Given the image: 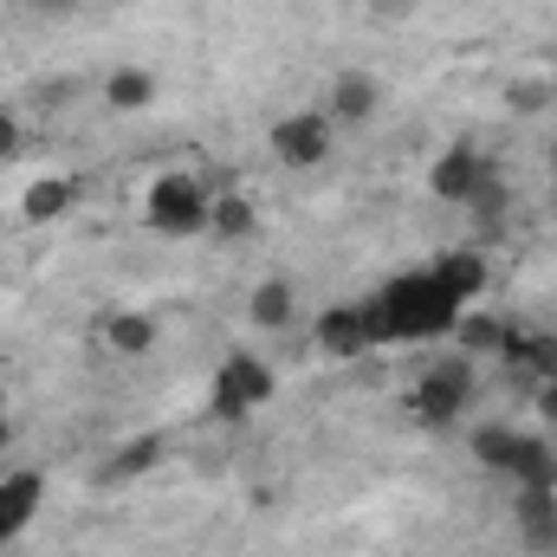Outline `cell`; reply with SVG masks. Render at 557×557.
I'll return each mask as SVG.
<instances>
[{
  "label": "cell",
  "instance_id": "cell-2",
  "mask_svg": "<svg viewBox=\"0 0 557 557\" xmlns=\"http://www.w3.org/2000/svg\"><path fill=\"white\" fill-rule=\"evenodd\" d=\"M473 389H480V357H467V350H447L441 363H428V370L416 376V396H409V409H416L421 428H454V421L467 416Z\"/></svg>",
  "mask_w": 557,
  "mask_h": 557
},
{
  "label": "cell",
  "instance_id": "cell-6",
  "mask_svg": "<svg viewBox=\"0 0 557 557\" xmlns=\"http://www.w3.org/2000/svg\"><path fill=\"white\" fill-rule=\"evenodd\" d=\"M273 156L285 169H318L331 156V117L324 111H292L273 124Z\"/></svg>",
  "mask_w": 557,
  "mask_h": 557
},
{
  "label": "cell",
  "instance_id": "cell-29",
  "mask_svg": "<svg viewBox=\"0 0 557 557\" xmlns=\"http://www.w3.org/2000/svg\"><path fill=\"white\" fill-rule=\"evenodd\" d=\"M0 416H7V383H0Z\"/></svg>",
  "mask_w": 557,
  "mask_h": 557
},
{
  "label": "cell",
  "instance_id": "cell-24",
  "mask_svg": "<svg viewBox=\"0 0 557 557\" xmlns=\"http://www.w3.org/2000/svg\"><path fill=\"white\" fill-rule=\"evenodd\" d=\"M506 104H512V111H545V104H552V91H545V85H512V91H506Z\"/></svg>",
  "mask_w": 557,
  "mask_h": 557
},
{
  "label": "cell",
  "instance_id": "cell-22",
  "mask_svg": "<svg viewBox=\"0 0 557 557\" xmlns=\"http://www.w3.org/2000/svg\"><path fill=\"white\" fill-rule=\"evenodd\" d=\"M499 344H506V324L499 318H460L454 324V350H467V357H480V350L493 357Z\"/></svg>",
  "mask_w": 557,
  "mask_h": 557
},
{
  "label": "cell",
  "instance_id": "cell-23",
  "mask_svg": "<svg viewBox=\"0 0 557 557\" xmlns=\"http://www.w3.org/2000/svg\"><path fill=\"white\" fill-rule=\"evenodd\" d=\"M20 149H26V131H20V117H13V111L0 104V162H13Z\"/></svg>",
  "mask_w": 557,
  "mask_h": 557
},
{
  "label": "cell",
  "instance_id": "cell-26",
  "mask_svg": "<svg viewBox=\"0 0 557 557\" xmlns=\"http://www.w3.org/2000/svg\"><path fill=\"white\" fill-rule=\"evenodd\" d=\"M363 7H370V13H383V20H403L416 0H363Z\"/></svg>",
  "mask_w": 557,
  "mask_h": 557
},
{
  "label": "cell",
  "instance_id": "cell-4",
  "mask_svg": "<svg viewBox=\"0 0 557 557\" xmlns=\"http://www.w3.org/2000/svg\"><path fill=\"white\" fill-rule=\"evenodd\" d=\"M278 396V376L267 357H253V350H234L221 370H214V416L221 421H240L253 416V409H267Z\"/></svg>",
  "mask_w": 557,
  "mask_h": 557
},
{
  "label": "cell",
  "instance_id": "cell-17",
  "mask_svg": "<svg viewBox=\"0 0 557 557\" xmlns=\"http://www.w3.org/2000/svg\"><path fill=\"white\" fill-rule=\"evenodd\" d=\"M208 227L221 234V240H253V227H260V214H253V201L247 195H214V208H208Z\"/></svg>",
  "mask_w": 557,
  "mask_h": 557
},
{
  "label": "cell",
  "instance_id": "cell-8",
  "mask_svg": "<svg viewBox=\"0 0 557 557\" xmlns=\"http://www.w3.org/2000/svg\"><path fill=\"white\" fill-rule=\"evenodd\" d=\"M512 519H519V539L532 552H557V486H519Z\"/></svg>",
  "mask_w": 557,
  "mask_h": 557
},
{
  "label": "cell",
  "instance_id": "cell-13",
  "mask_svg": "<svg viewBox=\"0 0 557 557\" xmlns=\"http://www.w3.org/2000/svg\"><path fill=\"white\" fill-rule=\"evenodd\" d=\"M499 357H506V363H519V370H525V376H539V383H552V376H557V337H545V331H506Z\"/></svg>",
  "mask_w": 557,
  "mask_h": 557
},
{
  "label": "cell",
  "instance_id": "cell-11",
  "mask_svg": "<svg viewBox=\"0 0 557 557\" xmlns=\"http://www.w3.org/2000/svg\"><path fill=\"white\" fill-rule=\"evenodd\" d=\"M72 201H78V182H72V175H39V182L20 195V221H26V227H46V221L72 214Z\"/></svg>",
  "mask_w": 557,
  "mask_h": 557
},
{
  "label": "cell",
  "instance_id": "cell-9",
  "mask_svg": "<svg viewBox=\"0 0 557 557\" xmlns=\"http://www.w3.org/2000/svg\"><path fill=\"white\" fill-rule=\"evenodd\" d=\"M376 104H383V85H376L370 72H357V65H350V72H337V78H331V111H324V117H331V124H370V117H376Z\"/></svg>",
  "mask_w": 557,
  "mask_h": 557
},
{
  "label": "cell",
  "instance_id": "cell-10",
  "mask_svg": "<svg viewBox=\"0 0 557 557\" xmlns=\"http://www.w3.org/2000/svg\"><path fill=\"white\" fill-rule=\"evenodd\" d=\"M428 273L441 278V292H447V298H454V305L467 311V305H473V298L486 292V253H473V247H460V253H441V260H434Z\"/></svg>",
  "mask_w": 557,
  "mask_h": 557
},
{
  "label": "cell",
  "instance_id": "cell-14",
  "mask_svg": "<svg viewBox=\"0 0 557 557\" xmlns=\"http://www.w3.org/2000/svg\"><path fill=\"white\" fill-rule=\"evenodd\" d=\"M467 454H473L486 473H512V460H519V428L486 421V428H473V434H467Z\"/></svg>",
  "mask_w": 557,
  "mask_h": 557
},
{
  "label": "cell",
  "instance_id": "cell-5",
  "mask_svg": "<svg viewBox=\"0 0 557 557\" xmlns=\"http://www.w3.org/2000/svg\"><path fill=\"white\" fill-rule=\"evenodd\" d=\"M493 169V156L480 149L473 137L447 143L441 156H434V169H428V188H434V201H454V208H467V195H473V182Z\"/></svg>",
  "mask_w": 557,
  "mask_h": 557
},
{
  "label": "cell",
  "instance_id": "cell-25",
  "mask_svg": "<svg viewBox=\"0 0 557 557\" xmlns=\"http://www.w3.org/2000/svg\"><path fill=\"white\" fill-rule=\"evenodd\" d=\"M539 416L557 428V376H552V383H539Z\"/></svg>",
  "mask_w": 557,
  "mask_h": 557
},
{
  "label": "cell",
  "instance_id": "cell-27",
  "mask_svg": "<svg viewBox=\"0 0 557 557\" xmlns=\"http://www.w3.org/2000/svg\"><path fill=\"white\" fill-rule=\"evenodd\" d=\"M26 7H39V13H78V7H91V0H26Z\"/></svg>",
  "mask_w": 557,
  "mask_h": 557
},
{
  "label": "cell",
  "instance_id": "cell-12",
  "mask_svg": "<svg viewBox=\"0 0 557 557\" xmlns=\"http://www.w3.org/2000/svg\"><path fill=\"white\" fill-rule=\"evenodd\" d=\"M39 499H46V480H39V473H20V480H0V545H7V539H20V532L33 525V512H39Z\"/></svg>",
  "mask_w": 557,
  "mask_h": 557
},
{
  "label": "cell",
  "instance_id": "cell-28",
  "mask_svg": "<svg viewBox=\"0 0 557 557\" xmlns=\"http://www.w3.org/2000/svg\"><path fill=\"white\" fill-rule=\"evenodd\" d=\"M7 447H13V421L0 416V454H7Z\"/></svg>",
  "mask_w": 557,
  "mask_h": 557
},
{
  "label": "cell",
  "instance_id": "cell-18",
  "mask_svg": "<svg viewBox=\"0 0 557 557\" xmlns=\"http://www.w3.org/2000/svg\"><path fill=\"white\" fill-rule=\"evenodd\" d=\"M104 344H111L117 357H143V350H156V318H149V311H117V318L104 324Z\"/></svg>",
  "mask_w": 557,
  "mask_h": 557
},
{
  "label": "cell",
  "instance_id": "cell-19",
  "mask_svg": "<svg viewBox=\"0 0 557 557\" xmlns=\"http://www.w3.org/2000/svg\"><path fill=\"white\" fill-rule=\"evenodd\" d=\"M104 98H111L117 111H143V104H156V78H149L143 65H117V72L104 78Z\"/></svg>",
  "mask_w": 557,
  "mask_h": 557
},
{
  "label": "cell",
  "instance_id": "cell-16",
  "mask_svg": "<svg viewBox=\"0 0 557 557\" xmlns=\"http://www.w3.org/2000/svg\"><path fill=\"white\" fill-rule=\"evenodd\" d=\"M512 486H557V447L545 434H519V460L506 473Z\"/></svg>",
  "mask_w": 557,
  "mask_h": 557
},
{
  "label": "cell",
  "instance_id": "cell-3",
  "mask_svg": "<svg viewBox=\"0 0 557 557\" xmlns=\"http://www.w3.org/2000/svg\"><path fill=\"white\" fill-rule=\"evenodd\" d=\"M208 208H214V195H208L195 175H156V188H149V201H143V214H149V227H156L162 240H195V234H208Z\"/></svg>",
  "mask_w": 557,
  "mask_h": 557
},
{
  "label": "cell",
  "instance_id": "cell-30",
  "mask_svg": "<svg viewBox=\"0 0 557 557\" xmlns=\"http://www.w3.org/2000/svg\"><path fill=\"white\" fill-rule=\"evenodd\" d=\"M552 175H557V143H552Z\"/></svg>",
  "mask_w": 557,
  "mask_h": 557
},
{
  "label": "cell",
  "instance_id": "cell-20",
  "mask_svg": "<svg viewBox=\"0 0 557 557\" xmlns=\"http://www.w3.org/2000/svg\"><path fill=\"white\" fill-rule=\"evenodd\" d=\"M247 318H253L260 331H285V324H292V278H267V285L253 292Z\"/></svg>",
  "mask_w": 557,
  "mask_h": 557
},
{
  "label": "cell",
  "instance_id": "cell-15",
  "mask_svg": "<svg viewBox=\"0 0 557 557\" xmlns=\"http://www.w3.org/2000/svg\"><path fill=\"white\" fill-rule=\"evenodd\" d=\"M506 208H512V188H506V175H499V162L473 182V195H467V214L486 227V234H499L506 227Z\"/></svg>",
  "mask_w": 557,
  "mask_h": 557
},
{
  "label": "cell",
  "instance_id": "cell-7",
  "mask_svg": "<svg viewBox=\"0 0 557 557\" xmlns=\"http://www.w3.org/2000/svg\"><path fill=\"white\" fill-rule=\"evenodd\" d=\"M318 350L337 357V363L376 350V344H370V318H363V305H337V311H324V318H318Z\"/></svg>",
  "mask_w": 557,
  "mask_h": 557
},
{
  "label": "cell",
  "instance_id": "cell-1",
  "mask_svg": "<svg viewBox=\"0 0 557 557\" xmlns=\"http://www.w3.org/2000/svg\"><path fill=\"white\" fill-rule=\"evenodd\" d=\"M370 344H416V337H434V331H454L460 324V305L441 292L434 273H409V278H389L370 305Z\"/></svg>",
  "mask_w": 557,
  "mask_h": 557
},
{
  "label": "cell",
  "instance_id": "cell-21",
  "mask_svg": "<svg viewBox=\"0 0 557 557\" xmlns=\"http://www.w3.org/2000/svg\"><path fill=\"white\" fill-rule=\"evenodd\" d=\"M156 460H162V441H156V434H143V441H131V447H117V454H111L104 486H117V480H143Z\"/></svg>",
  "mask_w": 557,
  "mask_h": 557
}]
</instances>
